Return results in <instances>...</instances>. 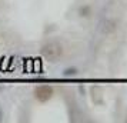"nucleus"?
Segmentation results:
<instances>
[{"label": "nucleus", "mask_w": 127, "mask_h": 123, "mask_svg": "<svg viewBox=\"0 0 127 123\" xmlns=\"http://www.w3.org/2000/svg\"><path fill=\"white\" fill-rule=\"evenodd\" d=\"M63 46L59 41H47L41 46V56L49 62H57L63 56Z\"/></svg>", "instance_id": "f257e3e1"}, {"label": "nucleus", "mask_w": 127, "mask_h": 123, "mask_svg": "<svg viewBox=\"0 0 127 123\" xmlns=\"http://www.w3.org/2000/svg\"><path fill=\"white\" fill-rule=\"evenodd\" d=\"M54 94V89L50 84H41L34 89V97L36 100H39L40 103H46L53 97Z\"/></svg>", "instance_id": "f03ea898"}, {"label": "nucleus", "mask_w": 127, "mask_h": 123, "mask_svg": "<svg viewBox=\"0 0 127 123\" xmlns=\"http://www.w3.org/2000/svg\"><path fill=\"white\" fill-rule=\"evenodd\" d=\"M116 29H117V23H116L114 19H106L103 22V26H101V32L104 35H111L114 33Z\"/></svg>", "instance_id": "7ed1b4c3"}, {"label": "nucleus", "mask_w": 127, "mask_h": 123, "mask_svg": "<svg viewBox=\"0 0 127 123\" xmlns=\"http://www.w3.org/2000/svg\"><path fill=\"white\" fill-rule=\"evenodd\" d=\"M90 14H92V6L83 4V6L79 7V16L80 17H90Z\"/></svg>", "instance_id": "20e7f679"}, {"label": "nucleus", "mask_w": 127, "mask_h": 123, "mask_svg": "<svg viewBox=\"0 0 127 123\" xmlns=\"http://www.w3.org/2000/svg\"><path fill=\"white\" fill-rule=\"evenodd\" d=\"M76 73H77L76 69H66L64 70V76H74Z\"/></svg>", "instance_id": "39448f33"}]
</instances>
